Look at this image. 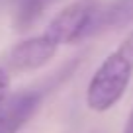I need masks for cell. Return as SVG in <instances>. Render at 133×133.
<instances>
[{
	"label": "cell",
	"mask_w": 133,
	"mask_h": 133,
	"mask_svg": "<svg viewBox=\"0 0 133 133\" xmlns=\"http://www.w3.org/2000/svg\"><path fill=\"white\" fill-rule=\"evenodd\" d=\"M133 76V28L121 43L102 61L86 88V106L104 114L123 98Z\"/></svg>",
	"instance_id": "6da1fadb"
},
{
	"label": "cell",
	"mask_w": 133,
	"mask_h": 133,
	"mask_svg": "<svg viewBox=\"0 0 133 133\" xmlns=\"http://www.w3.org/2000/svg\"><path fill=\"white\" fill-rule=\"evenodd\" d=\"M57 49H59L57 43L51 41L45 33H39V35H31V37L16 43L8 51L6 63L12 71L18 72L37 71L55 57Z\"/></svg>",
	"instance_id": "277c9868"
},
{
	"label": "cell",
	"mask_w": 133,
	"mask_h": 133,
	"mask_svg": "<svg viewBox=\"0 0 133 133\" xmlns=\"http://www.w3.org/2000/svg\"><path fill=\"white\" fill-rule=\"evenodd\" d=\"M8 90H10V75L6 72V69L0 66V102L8 96Z\"/></svg>",
	"instance_id": "8992f818"
},
{
	"label": "cell",
	"mask_w": 133,
	"mask_h": 133,
	"mask_svg": "<svg viewBox=\"0 0 133 133\" xmlns=\"http://www.w3.org/2000/svg\"><path fill=\"white\" fill-rule=\"evenodd\" d=\"M123 133H133V110H131V114H129V117H127V123H125Z\"/></svg>",
	"instance_id": "52a82bcc"
},
{
	"label": "cell",
	"mask_w": 133,
	"mask_h": 133,
	"mask_svg": "<svg viewBox=\"0 0 133 133\" xmlns=\"http://www.w3.org/2000/svg\"><path fill=\"white\" fill-rule=\"evenodd\" d=\"M133 24V0H112L108 6H102L96 14L90 35L104 29H121Z\"/></svg>",
	"instance_id": "5b68a950"
},
{
	"label": "cell",
	"mask_w": 133,
	"mask_h": 133,
	"mask_svg": "<svg viewBox=\"0 0 133 133\" xmlns=\"http://www.w3.org/2000/svg\"><path fill=\"white\" fill-rule=\"evenodd\" d=\"M102 8L100 0H75L55 14L45 28V35L59 47L65 43H75L90 35L96 14Z\"/></svg>",
	"instance_id": "7a4b0ae2"
},
{
	"label": "cell",
	"mask_w": 133,
	"mask_h": 133,
	"mask_svg": "<svg viewBox=\"0 0 133 133\" xmlns=\"http://www.w3.org/2000/svg\"><path fill=\"white\" fill-rule=\"evenodd\" d=\"M45 92L39 88L8 94L0 102V133H20L24 125L37 114Z\"/></svg>",
	"instance_id": "3957f363"
}]
</instances>
